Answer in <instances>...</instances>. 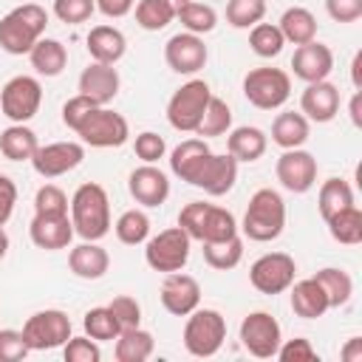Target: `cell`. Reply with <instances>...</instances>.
I'll list each match as a JSON object with an SVG mask.
<instances>
[{
    "label": "cell",
    "mask_w": 362,
    "mask_h": 362,
    "mask_svg": "<svg viewBox=\"0 0 362 362\" xmlns=\"http://www.w3.org/2000/svg\"><path fill=\"white\" fill-rule=\"evenodd\" d=\"M133 153H136L144 164H156L158 158H164V153H167V141H164L158 133L144 130V133L136 136V141H133Z\"/></svg>",
    "instance_id": "48"
},
{
    "label": "cell",
    "mask_w": 362,
    "mask_h": 362,
    "mask_svg": "<svg viewBox=\"0 0 362 362\" xmlns=\"http://www.w3.org/2000/svg\"><path fill=\"white\" fill-rule=\"evenodd\" d=\"M308 133H311V124L303 113H294V110H286V113H277L274 122H272V141L283 150H294V147H303L308 141Z\"/></svg>",
    "instance_id": "29"
},
{
    "label": "cell",
    "mask_w": 362,
    "mask_h": 362,
    "mask_svg": "<svg viewBox=\"0 0 362 362\" xmlns=\"http://www.w3.org/2000/svg\"><path fill=\"white\" fill-rule=\"evenodd\" d=\"M164 59L167 65L175 71V74H184V76H192L198 74L206 59H209V51L204 45V37L198 34H189V31H181V34H173L164 45Z\"/></svg>",
    "instance_id": "17"
},
{
    "label": "cell",
    "mask_w": 362,
    "mask_h": 362,
    "mask_svg": "<svg viewBox=\"0 0 362 362\" xmlns=\"http://www.w3.org/2000/svg\"><path fill=\"white\" fill-rule=\"evenodd\" d=\"M68 269L82 280H99L110 269V255L99 246V240H82L68 252Z\"/></svg>",
    "instance_id": "24"
},
{
    "label": "cell",
    "mask_w": 362,
    "mask_h": 362,
    "mask_svg": "<svg viewBox=\"0 0 362 362\" xmlns=\"http://www.w3.org/2000/svg\"><path fill=\"white\" fill-rule=\"evenodd\" d=\"M119 71L113 65H105V62H90L82 74H79V93L93 99L96 105H107L116 99L119 93Z\"/></svg>",
    "instance_id": "23"
},
{
    "label": "cell",
    "mask_w": 362,
    "mask_h": 362,
    "mask_svg": "<svg viewBox=\"0 0 362 362\" xmlns=\"http://www.w3.org/2000/svg\"><path fill=\"white\" fill-rule=\"evenodd\" d=\"M82 328L90 339L96 342H113L122 331L119 320L113 317V311L107 305H96V308H88L85 317H82Z\"/></svg>",
    "instance_id": "39"
},
{
    "label": "cell",
    "mask_w": 362,
    "mask_h": 362,
    "mask_svg": "<svg viewBox=\"0 0 362 362\" xmlns=\"http://www.w3.org/2000/svg\"><path fill=\"white\" fill-rule=\"evenodd\" d=\"M277 28H280L283 40L291 42V45H305V42L317 40V17L305 6L286 8L280 23H277Z\"/></svg>",
    "instance_id": "30"
},
{
    "label": "cell",
    "mask_w": 362,
    "mask_h": 362,
    "mask_svg": "<svg viewBox=\"0 0 362 362\" xmlns=\"http://www.w3.org/2000/svg\"><path fill=\"white\" fill-rule=\"evenodd\" d=\"M136 6V0H96V11H102L110 20H119L124 14H130Z\"/></svg>",
    "instance_id": "54"
},
{
    "label": "cell",
    "mask_w": 362,
    "mask_h": 362,
    "mask_svg": "<svg viewBox=\"0 0 362 362\" xmlns=\"http://www.w3.org/2000/svg\"><path fill=\"white\" fill-rule=\"evenodd\" d=\"M74 133L82 139V144L105 150V147H122L130 139V124L122 113L99 105L90 113H85V119L74 127Z\"/></svg>",
    "instance_id": "9"
},
{
    "label": "cell",
    "mask_w": 362,
    "mask_h": 362,
    "mask_svg": "<svg viewBox=\"0 0 362 362\" xmlns=\"http://www.w3.org/2000/svg\"><path fill=\"white\" fill-rule=\"evenodd\" d=\"M184 348L189 356H198V359H209L221 351L223 339H226V320L221 311L215 308H195L187 314V322H184Z\"/></svg>",
    "instance_id": "6"
},
{
    "label": "cell",
    "mask_w": 362,
    "mask_h": 362,
    "mask_svg": "<svg viewBox=\"0 0 362 362\" xmlns=\"http://www.w3.org/2000/svg\"><path fill=\"white\" fill-rule=\"evenodd\" d=\"M107 308L113 311V317L119 320L122 328H136L141 325V305L136 297H127V294H119L107 303Z\"/></svg>",
    "instance_id": "49"
},
{
    "label": "cell",
    "mask_w": 362,
    "mask_h": 362,
    "mask_svg": "<svg viewBox=\"0 0 362 362\" xmlns=\"http://www.w3.org/2000/svg\"><path fill=\"white\" fill-rule=\"evenodd\" d=\"M328 232L337 243H345V246H356L362 243V209L356 204L334 212L328 221Z\"/></svg>",
    "instance_id": "33"
},
{
    "label": "cell",
    "mask_w": 362,
    "mask_h": 362,
    "mask_svg": "<svg viewBox=\"0 0 362 362\" xmlns=\"http://www.w3.org/2000/svg\"><path fill=\"white\" fill-rule=\"evenodd\" d=\"M351 82L356 90H362V51H356L351 59Z\"/></svg>",
    "instance_id": "56"
},
{
    "label": "cell",
    "mask_w": 362,
    "mask_h": 362,
    "mask_svg": "<svg viewBox=\"0 0 362 362\" xmlns=\"http://www.w3.org/2000/svg\"><path fill=\"white\" fill-rule=\"evenodd\" d=\"M325 11L334 23H356L362 17V0H325Z\"/></svg>",
    "instance_id": "52"
},
{
    "label": "cell",
    "mask_w": 362,
    "mask_h": 362,
    "mask_svg": "<svg viewBox=\"0 0 362 362\" xmlns=\"http://www.w3.org/2000/svg\"><path fill=\"white\" fill-rule=\"evenodd\" d=\"M288 288H291V311L297 317H303V320H317V317H322L331 308L322 286L317 283V277L297 280Z\"/></svg>",
    "instance_id": "27"
},
{
    "label": "cell",
    "mask_w": 362,
    "mask_h": 362,
    "mask_svg": "<svg viewBox=\"0 0 362 362\" xmlns=\"http://www.w3.org/2000/svg\"><path fill=\"white\" fill-rule=\"evenodd\" d=\"M342 359L345 362H362V339L359 337H351L342 348Z\"/></svg>",
    "instance_id": "55"
},
{
    "label": "cell",
    "mask_w": 362,
    "mask_h": 362,
    "mask_svg": "<svg viewBox=\"0 0 362 362\" xmlns=\"http://www.w3.org/2000/svg\"><path fill=\"white\" fill-rule=\"evenodd\" d=\"M28 238L37 249L45 252L68 249L74 240V223L68 215H34L28 223Z\"/></svg>",
    "instance_id": "22"
},
{
    "label": "cell",
    "mask_w": 362,
    "mask_h": 362,
    "mask_svg": "<svg viewBox=\"0 0 362 362\" xmlns=\"http://www.w3.org/2000/svg\"><path fill=\"white\" fill-rule=\"evenodd\" d=\"M170 173L212 198L226 195L238 181V161L223 153H212L204 139H184L170 153Z\"/></svg>",
    "instance_id": "1"
},
{
    "label": "cell",
    "mask_w": 362,
    "mask_h": 362,
    "mask_svg": "<svg viewBox=\"0 0 362 362\" xmlns=\"http://www.w3.org/2000/svg\"><path fill=\"white\" fill-rule=\"evenodd\" d=\"M68 195L57 184H42L34 192V215H68Z\"/></svg>",
    "instance_id": "44"
},
{
    "label": "cell",
    "mask_w": 362,
    "mask_h": 362,
    "mask_svg": "<svg viewBox=\"0 0 362 362\" xmlns=\"http://www.w3.org/2000/svg\"><path fill=\"white\" fill-rule=\"evenodd\" d=\"M283 226H286V204H283V195L272 187H260L252 198H249V206L243 212V235L249 240H257V243H269V240H277L283 235Z\"/></svg>",
    "instance_id": "4"
},
{
    "label": "cell",
    "mask_w": 362,
    "mask_h": 362,
    "mask_svg": "<svg viewBox=\"0 0 362 362\" xmlns=\"http://www.w3.org/2000/svg\"><path fill=\"white\" fill-rule=\"evenodd\" d=\"M351 204H354V189H351L348 181H342V178L322 181V187L317 192V206H320L322 221H328L334 212H339V209H345Z\"/></svg>",
    "instance_id": "37"
},
{
    "label": "cell",
    "mask_w": 362,
    "mask_h": 362,
    "mask_svg": "<svg viewBox=\"0 0 362 362\" xmlns=\"http://www.w3.org/2000/svg\"><path fill=\"white\" fill-rule=\"evenodd\" d=\"M14 204H17V184L0 173V226L8 223L11 212H14Z\"/></svg>",
    "instance_id": "53"
},
{
    "label": "cell",
    "mask_w": 362,
    "mask_h": 362,
    "mask_svg": "<svg viewBox=\"0 0 362 362\" xmlns=\"http://www.w3.org/2000/svg\"><path fill=\"white\" fill-rule=\"evenodd\" d=\"M161 305L173 314V317H187L189 311H195L201 305V286L192 274L184 272H170L161 283Z\"/></svg>",
    "instance_id": "18"
},
{
    "label": "cell",
    "mask_w": 362,
    "mask_h": 362,
    "mask_svg": "<svg viewBox=\"0 0 362 362\" xmlns=\"http://www.w3.org/2000/svg\"><path fill=\"white\" fill-rule=\"evenodd\" d=\"M294 274H297V263L286 252H266L249 266V283L269 297L288 291V286L294 283Z\"/></svg>",
    "instance_id": "13"
},
{
    "label": "cell",
    "mask_w": 362,
    "mask_h": 362,
    "mask_svg": "<svg viewBox=\"0 0 362 362\" xmlns=\"http://www.w3.org/2000/svg\"><path fill=\"white\" fill-rule=\"evenodd\" d=\"M204 249V260L212 266V269H218V272H229V269H235L238 263H240V257H243V238L240 235H232V238H226V240H215V243H201Z\"/></svg>",
    "instance_id": "36"
},
{
    "label": "cell",
    "mask_w": 362,
    "mask_h": 362,
    "mask_svg": "<svg viewBox=\"0 0 362 362\" xmlns=\"http://www.w3.org/2000/svg\"><path fill=\"white\" fill-rule=\"evenodd\" d=\"M82 158H85V147L79 141H51L37 147V153L31 156V167L42 178H59L76 170Z\"/></svg>",
    "instance_id": "16"
},
{
    "label": "cell",
    "mask_w": 362,
    "mask_h": 362,
    "mask_svg": "<svg viewBox=\"0 0 362 362\" xmlns=\"http://www.w3.org/2000/svg\"><path fill=\"white\" fill-rule=\"evenodd\" d=\"M240 342L257 359H272L283 342L280 322L269 311H252L240 322Z\"/></svg>",
    "instance_id": "14"
},
{
    "label": "cell",
    "mask_w": 362,
    "mask_h": 362,
    "mask_svg": "<svg viewBox=\"0 0 362 362\" xmlns=\"http://www.w3.org/2000/svg\"><path fill=\"white\" fill-rule=\"evenodd\" d=\"M266 17V0H229L226 23L232 28H252Z\"/></svg>",
    "instance_id": "43"
},
{
    "label": "cell",
    "mask_w": 362,
    "mask_h": 362,
    "mask_svg": "<svg viewBox=\"0 0 362 362\" xmlns=\"http://www.w3.org/2000/svg\"><path fill=\"white\" fill-rule=\"evenodd\" d=\"M40 105H42V85H40V79H34L28 74L11 76L0 90V113L6 119H11L14 124L31 122L37 116Z\"/></svg>",
    "instance_id": "11"
},
{
    "label": "cell",
    "mask_w": 362,
    "mask_h": 362,
    "mask_svg": "<svg viewBox=\"0 0 362 362\" xmlns=\"http://www.w3.org/2000/svg\"><path fill=\"white\" fill-rule=\"evenodd\" d=\"M291 71L305 85L308 82H322L334 71V51L325 42H317V40H311L305 45H297L294 57H291Z\"/></svg>",
    "instance_id": "20"
},
{
    "label": "cell",
    "mask_w": 362,
    "mask_h": 362,
    "mask_svg": "<svg viewBox=\"0 0 362 362\" xmlns=\"http://www.w3.org/2000/svg\"><path fill=\"white\" fill-rule=\"evenodd\" d=\"M113 232H116V238H119L124 246H139V243H144V240L150 238V218H147V212H141V209H124V212L116 218Z\"/></svg>",
    "instance_id": "38"
},
{
    "label": "cell",
    "mask_w": 362,
    "mask_h": 362,
    "mask_svg": "<svg viewBox=\"0 0 362 362\" xmlns=\"http://www.w3.org/2000/svg\"><path fill=\"white\" fill-rule=\"evenodd\" d=\"M212 99V90L204 79H189L184 82L167 102V122L178 133H195L206 105Z\"/></svg>",
    "instance_id": "8"
},
{
    "label": "cell",
    "mask_w": 362,
    "mask_h": 362,
    "mask_svg": "<svg viewBox=\"0 0 362 362\" xmlns=\"http://www.w3.org/2000/svg\"><path fill=\"white\" fill-rule=\"evenodd\" d=\"M62 356H65V362H99L102 359V348L88 334L85 337H71L62 345Z\"/></svg>",
    "instance_id": "46"
},
{
    "label": "cell",
    "mask_w": 362,
    "mask_h": 362,
    "mask_svg": "<svg viewBox=\"0 0 362 362\" xmlns=\"http://www.w3.org/2000/svg\"><path fill=\"white\" fill-rule=\"evenodd\" d=\"M127 189H130L136 204L153 209L170 198V178L156 164H141L127 175Z\"/></svg>",
    "instance_id": "19"
},
{
    "label": "cell",
    "mask_w": 362,
    "mask_h": 362,
    "mask_svg": "<svg viewBox=\"0 0 362 362\" xmlns=\"http://www.w3.org/2000/svg\"><path fill=\"white\" fill-rule=\"evenodd\" d=\"M153 348H156V339L150 331H144L141 325L136 328H122L119 337H116V348H113V356L119 362H147L153 356Z\"/></svg>",
    "instance_id": "31"
},
{
    "label": "cell",
    "mask_w": 362,
    "mask_h": 362,
    "mask_svg": "<svg viewBox=\"0 0 362 362\" xmlns=\"http://www.w3.org/2000/svg\"><path fill=\"white\" fill-rule=\"evenodd\" d=\"M243 96L257 110H277L291 96V76L283 68H252L243 76Z\"/></svg>",
    "instance_id": "7"
},
{
    "label": "cell",
    "mask_w": 362,
    "mask_h": 362,
    "mask_svg": "<svg viewBox=\"0 0 362 362\" xmlns=\"http://www.w3.org/2000/svg\"><path fill=\"white\" fill-rule=\"evenodd\" d=\"M6 252H8V235H6V229L0 226V260L6 257Z\"/></svg>",
    "instance_id": "58"
},
{
    "label": "cell",
    "mask_w": 362,
    "mask_h": 362,
    "mask_svg": "<svg viewBox=\"0 0 362 362\" xmlns=\"http://www.w3.org/2000/svg\"><path fill=\"white\" fill-rule=\"evenodd\" d=\"M266 147H269V136L260 130V127H255V124H243V127H235V130H229V136H226V153L240 164H252V161H257L263 153H266Z\"/></svg>",
    "instance_id": "26"
},
{
    "label": "cell",
    "mask_w": 362,
    "mask_h": 362,
    "mask_svg": "<svg viewBox=\"0 0 362 362\" xmlns=\"http://www.w3.org/2000/svg\"><path fill=\"white\" fill-rule=\"evenodd\" d=\"M359 102H362V93L356 90V93H354V99H351V107H348V113H351V122H354V127H359V124H362V116H359Z\"/></svg>",
    "instance_id": "57"
},
{
    "label": "cell",
    "mask_w": 362,
    "mask_h": 362,
    "mask_svg": "<svg viewBox=\"0 0 362 362\" xmlns=\"http://www.w3.org/2000/svg\"><path fill=\"white\" fill-rule=\"evenodd\" d=\"M48 11L37 3L14 6L0 17V48L11 57H23L34 48V42L45 34Z\"/></svg>",
    "instance_id": "3"
},
{
    "label": "cell",
    "mask_w": 362,
    "mask_h": 362,
    "mask_svg": "<svg viewBox=\"0 0 362 362\" xmlns=\"http://www.w3.org/2000/svg\"><path fill=\"white\" fill-rule=\"evenodd\" d=\"M178 226L198 243H215L238 235V221L229 209L206 201H189L178 212Z\"/></svg>",
    "instance_id": "5"
},
{
    "label": "cell",
    "mask_w": 362,
    "mask_h": 362,
    "mask_svg": "<svg viewBox=\"0 0 362 362\" xmlns=\"http://www.w3.org/2000/svg\"><path fill=\"white\" fill-rule=\"evenodd\" d=\"M229 130H232V107L223 99L212 96L206 110H204V116H201V122H198V127H195V133L201 139H209V136H223Z\"/></svg>",
    "instance_id": "41"
},
{
    "label": "cell",
    "mask_w": 362,
    "mask_h": 362,
    "mask_svg": "<svg viewBox=\"0 0 362 362\" xmlns=\"http://www.w3.org/2000/svg\"><path fill=\"white\" fill-rule=\"evenodd\" d=\"M28 345L23 339V331L0 328V362H20L28 356Z\"/></svg>",
    "instance_id": "50"
},
{
    "label": "cell",
    "mask_w": 362,
    "mask_h": 362,
    "mask_svg": "<svg viewBox=\"0 0 362 362\" xmlns=\"http://www.w3.org/2000/svg\"><path fill=\"white\" fill-rule=\"evenodd\" d=\"M280 362H317V348L311 345V339L305 337H294V339H286L280 342L277 354H274Z\"/></svg>",
    "instance_id": "47"
},
{
    "label": "cell",
    "mask_w": 362,
    "mask_h": 362,
    "mask_svg": "<svg viewBox=\"0 0 362 362\" xmlns=\"http://www.w3.org/2000/svg\"><path fill=\"white\" fill-rule=\"evenodd\" d=\"M317 170H320L317 158L303 147L283 150V156L274 164V175L280 181V187L294 192V195H303L317 184Z\"/></svg>",
    "instance_id": "15"
},
{
    "label": "cell",
    "mask_w": 362,
    "mask_h": 362,
    "mask_svg": "<svg viewBox=\"0 0 362 362\" xmlns=\"http://www.w3.org/2000/svg\"><path fill=\"white\" fill-rule=\"evenodd\" d=\"M283 45H286V40H283V34H280V28L274 23H257V25H252V31H249V48L257 57L272 59V57H277L283 51Z\"/></svg>",
    "instance_id": "42"
},
{
    "label": "cell",
    "mask_w": 362,
    "mask_h": 362,
    "mask_svg": "<svg viewBox=\"0 0 362 362\" xmlns=\"http://www.w3.org/2000/svg\"><path fill=\"white\" fill-rule=\"evenodd\" d=\"M71 320L65 311L59 308H45V311H37L31 314L25 322H23V339L31 351H54V348H62L74 334H71Z\"/></svg>",
    "instance_id": "12"
},
{
    "label": "cell",
    "mask_w": 362,
    "mask_h": 362,
    "mask_svg": "<svg viewBox=\"0 0 362 362\" xmlns=\"http://www.w3.org/2000/svg\"><path fill=\"white\" fill-rule=\"evenodd\" d=\"M314 277H317V283L322 286V291H325L331 308H339V305H345V303L351 300V294H354V280H351V274H348L345 269L325 266V269H320Z\"/></svg>",
    "instance_id": "35"
},
{
    "label": "cell",
    "mask_w": 362,
    "mask_h": 362,
    "mask_svg": "<svg viewBox=\"0 0 362 362\" xmlns=\"http://www.w3.org/2000/svg\"><path fill=\"white\" fill-rule=\"evenodd\" d=\"M96 11V0H54V17L65 25L88 23Z\"/></svg>",
    "instance_id": "45"
},
{
    "label": "cell",
    "mask_w": 362,
    "mask_h": 362,
    "mask_svg": "<svg viewBox=\"0 0 362 362\" xmlns=\"http://www.w3.org/2000/svg\"><path fill=\"white\" fill-rule=\"evenodd\" d=\"M71 223L82 240H102L110 232V198L102 184L85 181L76 187L71 195Z\"/></svg>",
    "instance_id": "2"
},
{
    "label": "cell",
    "mask_w": 362,
    "mask_h": 362,
    "mask_svg": "<svg viewBox=\"0 0 362 362\" xmlns=\"http://www.w3.org/2000/svg\"><path fill=\"white\" fill-rule=\"evenodd\" d=\"M85 48L93 62L116 65L127 51V40L116 25H93L85 37Z\"/></svg>",
    "instance_id": "25"
},
{
    "label": "cell",
    "mask_w": 362,
    "mask_h": 362,
    "mask_svg": "<svg viewBox=\"0 0 362 362\" xmlns=\"http://www.w3.org/2000/svg\"><path fill=\"white\" fill-rule=\"evenodd\" d=\"M40 141H37V133L25 124H11L0 133V153L8 158V161H31V156L37 153Z\"/></svg>",
    "instance_id": "32"
},
{
    "label": "cell",
    "mask_w": 362,
    "mask_h": 362,
    "mask_svg": "<svg viewBox=\"0 0 362 362\" xmlns=\"http://www.w3.org/2000/svg\"><path fill=\"white\" fill-rule=\"evenodd\" d=\"M144 260L153 272H161V274H170V272H181L189 260V246H192V238L181 229V226H170V229H161L158 235L147 238L144 240Z\"/></svg>",
    "instance_id": "10"
},
{
    "label": "cell",
    "mask_w": 362,
    "mask_h": 362,
    "mask_svg": "<svg viewBox=\"0 0 362 362\" xmlns=\"http://www.w3.org/2000/svg\"><path fill=\"white\" fill-rule=\"evenodd\" d=\"M300 113L308 122L328 124L339 113V88L328 79L322 82H308L303 96H300Z\"/></svg>",
    "instance_id": "21"
},
{
    "label": "cell",
    "mask_w": 362,
    "mask_h": 362,
    "mask_svg": "<svg viewBox=\"0 0 362 362\" xmlns=\"http://www.w3.org/2000/svg\"><path fill=\"white\" fill-rule=\"evenodd\" d=\"M175 17L181 20L184 31L198 34V37L209 34V31L218 25V11H215L212 6H206V3H198V0L178 3V6H175Z\"/></svg>",
    "instance_id": "34"
},
{
    "label": "cell",
    "mask_w": 362,
    "mask_h": 362,
    "mask_svg": "<svg viewBox=\"0 0 362 362\" xmlns=\"http://www.w3.org/2000/svg\"><path fill=\"white\" fill-rule=\"evenodd\" d=\"M93 107H99L93 99H88V96H82V93L71 96V99L62 105V124H65L68 130H74V127L85 119V113H90Z\"/></svg>",
    "instance_id": "51"
},
{
    "label": "cell",
    "mask_w": 362,
    "mask_h": 362,
    "mask_svg": "<svg viewBox=\"0 0 362 362\" xmlns=\"http://www.w3.org/2000/svg\"><path fill=\"white\" fill-rule=\"evenodd\" d=\"M170 3H175V6H178V3H187V0H170Z\"/></svg>",
    "instance_id": "59"
},
{
    "label": "cell",
    "mask_w": 362,
    "mask_h": 362,
    "mask_svg": "<svg viewBox=\"0 0 362 362\" xmlns=\"http://www.w3.org/2000/svg\"><path fill=\"white\" fill-rule=\"evenodd\" d=\"M28 62L40 76H59L68 65V48L54 37H40L28 51Z\"/></svg>",
    "instance_id": "28"
},
{
    "label": "cell",
    "mask_w": 362,
    "mask_h": 362,
    "mask_svg": "<svg viewBox=\"0 0 362 362\" xmlns=\"http://www.w3.org/2000/svg\"><path fill=\"white\" fill-rule=\"evenodd\" d=\"M175 20V3L170 0H139L136 3V23L144 31H161Z\"/></svg>",
    "instance_id": "40"
}]
</instances>
